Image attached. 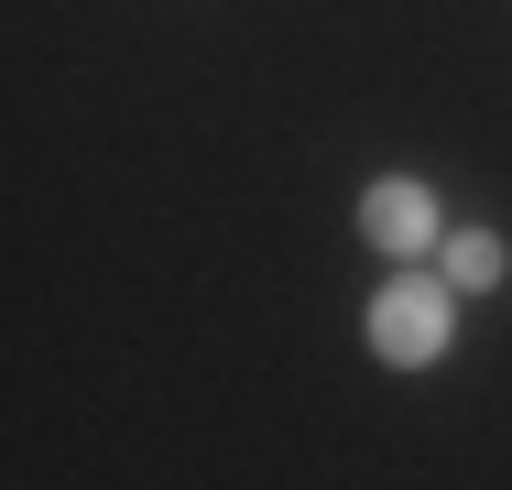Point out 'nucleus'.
I'll return each instance as SVG.
<instances>
[{"instance_id": "nucleus-3", "label": "nucleus", "mask_w": 512, "mask_h": 490, "mask_svg": "<svg viewBox=\"0 0 512 490\" xmlns=\"http://www.w3.org/2000/svg\"><path fill=\"white\" fill-rule=\"evenodd\" d=\"M447 284H502V240L491 229H458L447 240Z\"/></svg>"}, {"instance_id": "nucleus-2", "label": "nucleus", "mask_w": 512, "mask_h": 490, "mask_svg": "<svg viewBox=\"0 0 512 490\" xmlns=\"http://www.w3.org/2000/svg\"><path fill=\"white\" fill-rule=\"evenodd\" d=\"M360 229H371L382 251H425V240H436V196L414 186V175H382V186L360 196Z\"/></svg>"}, {"instance_id": "nucleus-1", "label": "nucleus", "mask_w": 512, "mask_h": 490, "mask_svg": "<svg viewBox=\"0 0 512 490\" xmlns=\"http://www.w3.org/2000/svg\"><path fill=\"white\" fill-rule=\"evenodd\" d=\"M371 349H382L393 371H425V360L447 349V284H393L371 305Z\"/></svg>"}]
</instances>
